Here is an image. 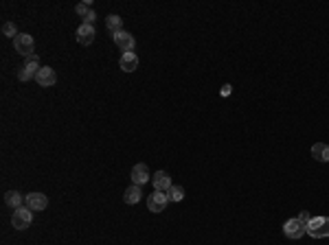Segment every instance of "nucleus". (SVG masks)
I'll return each mask as SVG.
<instances>
[{
  "label": "nucleus",
  "instance_id": "nucleus-16",
  "mask_svg": "<svg viewBox=\"0 0 329 245\" xmlns=\"http://www.w3.org/2000/svg\"><path fill=\"white\" fill-rule=\"evenodd\" d=\"M4 204H7L9 208H13V210H16V208H20L24 204V199H22V195H20L18 191H9L7 195H4Z\"/></svg>",
  "mask_w": 329,
  "mask_h": 245
},
{
  "label": "nucleus",
  "instance_id": "nucleus-14",
  "mask_svg": "<svg viewBox=\"0 0 329 245\" xmlns=\"http://www.w3.org/2000/svg\"><path fill=\"white\" fill-rule=\"evenodd\" d=\"M141 197H143V191H141V186H136V184H132V186L125 188V193H123V202L130 204V206L139 204Z\"/></svg>",
  "mask_w": 329,
  "mask_h": 245
},
{
  "label": "nucleus",
  "instance_id": "nucleus-3",
  "mask_svg": "<svg viewBox=\"0 0 329 245\" xmlns=\"http://www.w3.org/2000/svg\"><path fill=\"white\" fill-rule=\"evenodd\" d=\"M38 70H40V59H38V55H31V57H27V61H24L22 68L18 70V79L20 81H29L31 77L35 79Z\"/></svg>",
  "mask_w": 329,
  "mask_h": 245
},
{
  "label": "nucleus",
  "instance_id": "nucleus-17",
  "mask_svg": "<svg viewBox=\"0 0 329 245\" xmlns=\"http://www.w3.org/2000/svg\"><path fill=\"white\" fill-rule=\"evenodd\" d=\"M105 27H108V31L110 33H119V31H123V20L119 18V15H108V18H105Z\"/></svg>",
  "mask_w": 329,
  "mask_h": 245
},
{
  "label": "nucleus",
  "instance_id": "nucleus-1",
  "mask_svg": "<svg viewBox=\"0 0 329 245\" xmlns=\"http://www.w3.org/2000/svg\"><path fill=\"white\" fill-rule=\"evenodd\" d=\"M305 232L312 239H327L329 237V217H312V221L305 226Z\"/></svg>",
  "mask_w": 329,
  "mask_h": 245
},
{
  "label": "nucleus",
  "instance_id": "nucleus-18",
  "mask_svg": "<svg viewBox=\"0 0 329 245\" xmlns=\"http://www.w3.org/2000/svg\"><path fill=\"white\" fill-rule=\"evenodd\" d=\"M167 197H169V202H182V199H185V188L174 184V186L167 191Z\"/></svg>",
  "mask_w": 329,
  "mask_h": 245
},
{
  "label": "nucleus",
  "instance_id": "nucleus-5",
  "mask_svg": "<svg viewBox=\"0 0 329 245\" xmlns=\"http://www.w3.org/2000/svg\"><path fill=\"white\" fill-rule=\"evenodd\" d=\"M24 206L29 208V210L38 212V210H47L48 206V197L44 195V193H29L27 197H24Z\"/></svg>",
  "mask_w": 329,
  "mask_h": 245
},
{
  "label": "nucleus",
  "instance_id": "nucleus-23",
  "mask_svg": "<svg viewBox=\"0 0 329 245\" xmlns=\"http://www.w3.org/2000/svg\"><path fill=\"white\" fill-rule=\"evenodd\" d=\"M231 94V85H224V88H222V96H229Z\"/></svg>",
  "mask_w": 329,
  "mask_h": 245
},
{
  "label": "nucleus",
  "instance_id": "nucleus-10",
  "mask_svg": "<svg viewBox=\"0 0 329 245\" xmlns=\"http://www.w3.org/2000/svg\"><path fill=\"white\" fill-rule=\"evenodd\" d=\"M112 40H114V44L119 46V48L125 50V53L134 50V38H132V33H128V31H119V33H114Z\"/></svg>",
  "mask_w": 329,
  "mask_h": 245
},
{
  "label": "nucleus",
  "instance_id": "nucleus-13",
  "mask_svg": "<svg viewBox=\"0 0 329 245\" xmlns=\"http://www.w3.org/2000/svg\"><path fill=\"white\" fill-rule=\"evenodd\" d=\"M171 186H174V184H171V177H169V173H167V171H156L154 173V188H156V191L167 193Z\"/></svg>",
  "mask_w": 329,
  "mask_h": 245
},
{
  "label": "nucleus",
  "instance_id": "nucleus-4",
  "mask_svg": "<svg viewBox=\"0 0 329 245\" xmlns=\"http://www.w3.org/2000/svg\"><path fill=\"white\" fill-rule=\"evenodd\" d=\"M13 46H16V50L20 55H24V57H31L33 50H35V42L29 33H20L18 38L13 40Z\"/></svg>",
  "mask_w": 329,
  "mask_h": 245
},
{
  "label": "nucleus",
  "instance_id": "nucleus-12",
  "mask_svg": "<svg viewBox=\"0 0 329 245\" xmlns=\"http://www.w3.org/2000/svg\"><path fill=\"white\" fill-rule=\"evenodd\" d=\"M119 64H121V70H125V73H134V70L139 68V57H136L134 50H130V53L121 55Z\"/></svg>",
  "mask_w": 329,
  "mask_h": 245
},
{
  "label": "nucleus",
  "instance_id": "nucleus-22",
  "mask_svg": "<svg viewBox=\"0 0 329 245\" xmlns=\"http://www.w3.org/2000/svg\"><path fill=\"white\" fill-rule=\"evenodd\" d=\"M94 20H97V13H94V11H90V13L84 18V22H86V24H94Z\"/></svg>",
  "mask_w": 329,
  "mask_h": 245
},
{
  "label": "nucleus",
  "instance_id": "nucleus-7",
  "mask_svg": "<svg viewBox=\"0 0 329 245\" xmlns=\"http://www.w3.org/2000/svg\"><path fill=\"white\" fill-rule=\"evenodd\" d=\"M283 232H285L287 239H294V241H296V239H301L303 234H307L305 226H303L298 219H287V221L283 223Z\"/></svg>",
  "mask_w": 329,
  "mask_h": 245
},
{
  "label": "nucleus",
  "instance_id": "nucleus-8",
  "mask_svg": "<svg viewBox=\"0 0 329 245\" xmlns=\"http://www.w3.org/2000/svg\"><path fill=\"white\" fill-rule=\"evenodd\" d=\"M35 81H38V85H42V88H50V85H55V81H57V75H55L53 68L44 66V68L38 70V75H35Z\"/></svg>",
  "mask_w": 329,
  "mask_h": 245
},
{
  "label": "nucleus",
  "instance_id": "nucleus-2",
  "mask_svg": "<svg viewBox=\"0 0 329 245\" xmlns=\"http://www.w3.org/2000/svg\"><path fill=\"white\" fill-rule=\"evenodd\" d=\"M33 223V210H29L27 206H20L11 214V226L16 230H27Z\"/></svg>",
  "mask_w": 329,
  "mask_h": 245
},
{
  "label": "nucleus",
  "instance_id": "nucleus-6",
  "mask_svg": "<svg viewBox=\"0 0 329 245\" xmlns=\"http://www.w3.org/2000/svg\"><path fill=\"white\" fill-rule=\"evenodd\" d=\"M167 204H169V197H167V193H163V191H156L147 197V208L151 212H163L167 208Z\"/></svg>",
  "mask_w": 329,
  "mask_h": 245
},
{
  "label": "nucleus",
  "instance_id": "nucleus-9",
  "mask_svg": "<svg viewBox=\"0 0 329 245\" xmlns=\"http://www.w3.org/2000/svg\"><path fill=\"white\" fill-rule=\"evenodd\" d=\"M132 182L136 184V186H143V184H147L151 180V173L147 164H134V168H132Z\"/></svg>",
  "mask_w": 329,
  "mask_h": 245
},
{
  "label": "nucleus",
  "instance_id": "nucleus-19",
  "mask_svg": "<svg viewBox=\"0 0 329 245\" xmlns=\"http://www.w3.org/2000/svg\"><path fill=\"white\" fill-rule=\"evenodd\" d=\"M2 35H4V38H13V40H16L18 38V29H16V24H13V22H4L2 24Z\"/></svg>",
  "mask_w": 329,
  "mask_h": 245
},
{
  "label": "nucleus",
  "instance_id": "nucleus-15",
  "mask_svg": "<svg viewBox=\"0 0 329 245\" xmlns=\"http://www.w3.org/2000/svg\"><path fill=\"white\" fill-rule=\"evenodd\" d=\"M312 158L318 162H329V145L325 142H316V145L312 147Z\"/></svg>",
  "mask_w": 329,
  "mask_h": 245
},
{
  "label": "nucleus",
  "instance_id": "nucleus-21",
  "mask_svg": "<svg viewBox=\"0 0 329 245\" xmlns=\"http://www.w3.org/2000/svg\"><path fill=\"white\" fill-rule=\"evenodd\" d=\"M296 219H298V221H301V223H303V226H307V223H310V221H312V214H310V212H307V210H303V212H301V214H298V217H296Z\"/></svg>",
  "mask_w": 329,
  "mask_h": 245
},
{
  "label": "nucleus",
  "instance_id": "nucleus-11",
  "mask_svg": "<svg viewBox=\"0 0 329 245\" xmlns=\"http://www.w3.org/2000/svg\"><path fill=\"white\" fill-rule=\"evenodd\" d=\"M77 42L84 44V46H88V44L94 42V24L82 22V27L77 29Z\"/></svg>",
  "mask_w": 329,
  "mask_h": 245
},
{
  "label": "nucleus",
  "instance_id": "nucleus-20",
  "mask_svg": "<svg viewBox=\"0 0 329 245\" xmlns=\"http://www.w3.org/2000/svg\"><path fill=\"white\" fill-rule=\"evenodd\" d=\"M75 11H77L79 15H82V18H86V15H88L90 11H93V9H90V4H88V2H79L77 7H75Z\"/></svg>",
  "mask_w": 329,
  "mask_h": 245
}]
</instances>
